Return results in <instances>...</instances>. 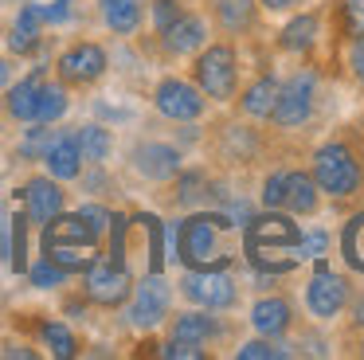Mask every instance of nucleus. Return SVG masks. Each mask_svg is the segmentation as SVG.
<instances>
[{
  "label": "nucleus",
  "instance_id": "nucleus-2",
  "mask_svg": "<svg viewBox=\"0 0 364 360\" xmlns=\"http://www.w3.org/2000/svg\"><path fill=\"white\" fill-rule=\"evenodd\" d=\"M95 247H98V231L82 216H63L59 211V216H51L43 223V250L67 274L95 263Z\"/></svg>",
  "mask_w": 364,
  "mask_h": 360
},
{
  "label": "nucleus",
  "instance_id": "nucleus-28",
  "mask_svg": "<svg viewBox=\"0 0 364 360\" xmlns=\"http://www.w3.org/2000/svg\"><path fill=\"white\" fill-rule=\"evenodd\" d=\"M40 337H43V344H48L51 352H55L59 360H67V356H75V337H71V329L67 325H59V321H48V325L40 329Z\"/></svg>",
  "mask_w": 364,
  "mask_h": 360
},
{
  "label": "nucleus",
  "instance_id": "nucleus-25",
  "mask_svg": "<svg viewBox=\"0 0 364 360\" xmlns=\"http://www.w3.org/2000/svg\"><path fill=\"white\" fill-rule=\"evenodd\" d=\"M63 110H67V90H63V86H48V83H43L40 86V98H36L32 122L48 125V122H55V117H63Z\"/></svg>",
  "mask_w": 364,
  "mask_h": 360
},
{
  "label": "nucleus",
  "instance_id": "nucleus-30",
  "mask_svg": "<svg viewBox=\"0 0 364 360\" xmlns=\"http://www.w3.org/2000/svg\"><path fill=\"white\" fill-rule=\"evenodd\" d=\"M63 278H67V270H63L59 263H51V258H43V263H36V266H32V282H36L40 290H51V286H59Z\"/></svg>",
  "mask_w": 364,
  "mask_h": 360
},
{
  "label": "nucleus",
  "instance_id": "nucleus-12",
  "mask_svg": "<svg viewBox=\"0 0 364 360\" xmlns=\"http://www.w3.org/2000/svg\"><path fill=\"white\" fill-rule=\"evenodd\" d=\"M102 70H106V51L98 43H79L71 51H63V59H59V75L67 83H95Z\"/></svg>",
  "mask_w": 364,
  "mask_h": 360
},
{
  "label": "nucleus",
  "instance_id": "nucleus-44",
  "mask_svg": "<svg viewBox=\"0 0 364 360\" xmlns=\"http://www.w3.org/2000/svg\"><path fill=\"white\" fill-rule=\"evenodd\" d=\"M356 325H364V302L356 305Z\"/></svg>",
  "mask_w": 364,
  "mask_h": 360
},
{
  "label": "nucleus",
  "instance_id": "nucleus-38",
  "mask_svg": "<svg viewBox=\"0 0 364 360\" xmlns=\"http://www.w3.org/2000/svg\"><path fill=\"white\" fill-rule=\"evenodd\" d=\"M79 216H82V219H87V223H90V227H95V231H98V235H102V231H106V223H110V211H106V208H95V203H90V208H82V211H79Z\"/></svg>",
  "mask_w": 364,
  "mask_h": 360
},
{
  "label": "nucleus",
  "instance_id": "nucleus-10",
  "mask_svg": "<svg viewBox=\"0 0 364 360\" xmlns=\"http://www.w3.org/2000/svg\"><path fill=\"white\" fill-rule=\"evenodd\" d=\"M348 297V286L345 278H337V274L329 270V266H317V274L309 278V290H306V302L309 309L317 313V317H333V313H341V305H345Z\"/></svg>",
  "mask_w": 364,
  "mask_h": 360
},
{
  "label": "nucleus",
  "instance_id": "nucleus-35",
  "mask_svg": "<svg viewBox=\"0 0 364 360\" xmlns=\"http://www.w3.org/2000/svg\"><path fill=\"white\" fill-rule=\"evenodd\" d=\"M176 16H181V8H176V0H157V4H153V20H157V28L165 31L168 23L176 20Z\"/></svg>",
  "mask_w": 364,
  "mask_h": 360
},
{
  "label": "nucleus",
  "instance_id": "nucleus-6",
  "mask_svg": "<svg viewBox=\"0 0 364 360\" xmlns=\"http://www.w3.org/2000/svg\"><path fill=\"white\" fill-rule=\"evenodd\" d=\"M181 290H184V297H188V302L208 305V309H228V305L235 302V282H231L220 266H215V270H192V274H184Z\"/></svg>",
  "mask_w": 364,
  "mask_h": 360
},
{
  "label": "nucleus",
  "instance_id": "nucleus-16",
  "mask_svg": "<svg viewBox=\"0 0 364 360\" xmlns=\"http://www.w3.org/2000/svg\"><path fill=\"white\" fill-rule=\"evenodd\" d=\"M161 36H165V47H168V51L188 55V51H196V47L204 43V23H200L196 16H176V20L168 23Z\"/></svg>",
  "mask_w": 364,
  "mask_h": 360
},
{
  "label": "nucleus",
  "instance_id": "nucleus-26",
  "mask_svg": "<svg viewBox=\"0 0 364 360\" xmlns=\"http://www.w3.org/2000/svg\"><path fill=\"white\" fill-rule=\"evenodd\" d=\"M215 12H220V20H223L228 31H247L255 23V4L251 0H220Z\"/></svg>",
  "mask_w": 364,
  "mask_h": 360
},
{
  "label": "nucleus",
  "instance_id": "nucleus-32",
  "mask_svg": "<svg viewBox=\"0 0 364 360\" xmlns=\"http://www.w3.org/2000/svg\"><path fill=\"white\" fill-rule=\"evenodd\" d=\"M161 356H168V360H200V356H204V349H200L196 341H176V337H173V341L161 349Z\"/></svg>",
  "mask_w": 364,
  "mask_h": 360
},
{
  "label": "nucleus",
  "instance_id": "nucleus-36",
  "mask_svg": "<svg viewBox=\"0 0 364 360\" xmlns=\"http://www.w3.org/2000/svg\"><path fill=\"white\" fill-rule=\"evenodd\" d=\"M40 8V20H48V23H63L67 16H71V4L67 0H55V4H36Z\"/></svg>",
  "mask_w": 364,
  "mask_h": 360
},
{
  "label": "nucleus",
  "instance_id": "nucleus-5",
  "mask_svg": "<svg viewBox=\"0 0 364 360\" xmlns=\"http://www.w3.org/2000/svg\"><path fill=\"white\" fill-rule=\"evenodd\" d=\"M196 78H200V90L215 102H228L235 94V51L228 43H215L208 47L204 55L196 59Z\"/></svg>",
  "mask_w": 364,
  "mask_h": 360
},
{
  "label": "nucleus",
  "instance_id": "nucleus-15",
  "mask_svg": "<svg viewBox=\"0 0 364 360\" xmlns=\"http://www.w3.org/2000/svg\"><path fill=\"white\" fill-rule=\"evenodd\" d=\"M24 200H28V216H32L36 223H48L51 216H59V211H63V192H59L51 180H43V176L28 180Z\"/></svg>",
  "mask_w": 364,
  "mask_h": 360
},
{
  "label": "nucleus",
  "instance_id": "nucleus-31",
  "mask_svg": "<svg viewBox=\"0 0 364 360\" xmlns=\"http://www.w3.org/2000/svg\"><path fill=\"white\" fill-rule=\"evenodd\" d=\"M282 360L286 356V349H278V344H270V341H251V344H243L239 349V360Z\"/></svg>",
  "mask_w": 364,
  "mask_h": 360
},
{
  "label": "nucleus",
  "instance_id": "nucleus-34",
  "mask_svg": "<svg viewBox=\"0 0 364 360\" xmlns=\"http://www.w3.org/2000/svg\"><path fill=\"white\" fill-rule=\"evenodd\" d=\"M282 196H286V172H274V176L262 184V203H267V208H282Z\"/></svg>",
  "mask_w": 364,
  "mask_h": 360
},
{
  "label": "nucleus",
  "instance_id": "nucleus-33",
  "mask_svg": "<svg viewBox=\"0 0 364 360\" xmlns=\"http://www.w3.org/2000/svg\"><path fill=\"white\" fill-rule=\"evenodd\" d=\"M345 31L353 39L364 36V0H345Z\"/></svg>",
  "mask_w": 364,
  "mask_h": 360
},
{
  "label": "nucleus",
  "instance_id": "nucleus-37",
  "mask_svg": "<svg viewBox=\"0 0 364 360\" xmlns=\"http://www.w3.org/2000/svg\"><path fill=\"white\" fill-rule=\"evenodd\" d=\"M48 145H51V133H48V129H32V133H28V141H24V157L43 153Z\"/></svg>",
  "mask_w": 364,
  "mask_h": 360
},
{
  "label": "nucleus",
  "instance_id": "nucleus-27",
  "mask_svg": "<svg viewBox=\"0 0 364 360\" xmlns=\"http://www.w3.org/2000/svg\"><path fill=\"white\" fill-rule=\"evenodd\" d=\"M75 137H79L82 161H106V153H110V133H106L102 125H87V129H79Z\"/></svg>",
  "mask_w": 364,
  "mask_h": 360
},
{
  "label": "nucleus",
  "instance_id": "nucleus-20",
  "mask_svg": "<svg viewBox=\"0 0 364 360\" xmlns=\"http://www.w3.org/2000/svg\"><path fill=\"white\" fill-rule=\"evenodd\" d=\"M40 8L36 4H28L24 12L16 16V28H12V51L16 55H28V51H36V43H40Z\"/></svg>",
  "mask_w": 364,
  "mask_h": 360
},
{
  "label": "nucleus",
  "instance_id": "nucleus-8",
  "mask_svg": "<svg viewBox=\"0 0 364 360\" xmlns=\"http://www.w3.org/2000/svg\"><path fill=\"white\" fill-rule=\"evenodd\" d=\"M314 110V75H294L286 86H278V102H274V122L278 125H301Z\"/></svg>",
  "mask_w": 364,
  "mask_h": 360
},
{
  "label": "nucleus",
  "instance_id": "nucleus-42",
  "mask_svg": "<svg viewBox=\"0 0 364 360\" xmlns=\"http://www.w3.org/2000/svg\"><path fill=\"white\" fill-rule=\"evenodd\" d=\"M262 4H267L270 12H278V8H290V4H298V0H262Z\"/></svg>",
  "mask_w": 364,
  "mask_h": 360
},
{
  "label": "nucleus",
  "instance_id": "nucleus-21",
  "mask_svg": "<svg viewBox=\"0 0 364 360\" xmlns=\"http://www.w3.org/2000/svg\"><path fill=\"white\" fill-rule=\"evenodd\" d=\"M102 16L114 31L126 36V31H134L141 23V4L137 0H102Z\"/></svg>",
  "mask_w": 364,
  "mask_h": 360
},
{
  "label": "nucleus",
  "instance_id": "nucleus-17",
  "mask_svg": "<svg viewBox=\"0 0 364 360\" xmlns=\"http://www.w3.org/2000/svg\"><path fill=\"white\" fill-rule=\"evenodd\" d=\"M251 321H255V329H259L262 337H278V333H286V325H290V305H286L282 297H262V302H255Z\"/></svg>",
  "mask_w": 364,
  "mask_h": 360
},
{
  "label": "nucleus",
  "instance_id": "nucleus-11",
  "mask_svg": "<svg viewBox=\"0 0 364 360\" xmlns=\"http://www.w3.org/2000/svg\"><path fill=\"white\" fill-rule=\"evenodd\" d=\"M168 309V286L161 274H149V278L137 286V297L134 305H129V321H134L137 329H153L161 317H165Z\"/></svg>",
  "mask_w": 364,
  "mask_h": 360
},
{
  "label": "nucleus",
  "instance_id": "nucleus-45",
  "mask_svg": "<svg viewBox=\"0 0 364 360\" xmlns=\"http://www.w3.org/2000/svg\"><path fill=\"white\" fill-rule=\"evenodd\" d=\"M0 255H4V231H0Z\"/></svg>",
  "mask_w": 364,
  "mask_h": 360
},
{
  "label": "nucleus",
  "instance_id": "nucleus-24",
  "mask_svg": "<svg viewBox=\"0 0 364 360\" xmlns=\"http://www.w3.org/2000/svg\"><path fill=\"white\" fill-rule=\"evenodd\" d=\"M314 39H317V16H298V20L286 23L278 43H282L286 51H306V47H314Z\"/></svg>",
  "mask_w": 364,
  "mask_h": 360
},
{
  "label": "nucleus",
  "instance_id": "nucleus-22",
  "mask_svg": "<svg viewBox=\"0 0 364 360\" xmlns=\"http://www.w3.org/2000/svg\"><path fill=\"white\" fill-rule=\"evenodd\" d=\"M274 102H278V83L274 78H259V83L251 86V90L243 94V110L251 117H270V110H274Z\"/></svg>",
  "mask_w": 364,
  "mask_h": 360
},
{
  "label": "nucleus",
  "instance_id": "nucleus-41",
  "mask_svg": "<svg viewBox=\"0 0 364 360\" xmlns=\"http://www.w3.org/2000/svg\"><path fill=\"white\" fill-rule=\"evenodd\" d=\"M196 188H200V176H196V172H192V176H184V180H181V200H184V203H192V200L200 196Z\"/></svg>",
  "mask_w": 364,
  "mask_h": 360
},
{
  "label": "nucleus",
  "instance_id": "nucleus-18",
  "mask_svg": "<svg viewBox=\"0 0 364 360\" xmlns=\"http://www.w3.org/2000/svg\"><path fill=\"white\" fill-rule=\"evenodd\" d=\"M282 203L290 211H298V216H309V211L317 208V184L314 176H306V172H286V196Z\"/></svg>",
  "mask_w": 364,
  "mask_h": 360
},
{
  "label": "nucleus",
  "instance_id": "nucleus-43",
  "mask_svg": "<svg viewBox=\"0 0 364 360\" xmlns=\"http://www.w3.org/2000/svg\"><path fill=\"white\" fill-rule=\"evenodd\" d=\"M4 78H9V63L0 59V86H4Z\"/></svg>",
  "mask_w": 364,
  "mask_h": 360
},
{
  "label": "nucleus",
  "instance_id": "nucleus-3",
  "mask_svg": "<svg viewBox=\"0 0 364 360\" xmlns=\"http://www.w3.org/2000/svg\"><path fill=\"white\" fill-rule=\"evenodd\" d=\"M228 216H192L181 223L176 243H181V258L192 270H215L228 263V255L220 250V231H228Z\"/></svg>",
  "mask_w": 364,
  "mask_h": 360
},
{
  "label": "nucleus",
  "instance_id": "nucleus-23",
  "mask_svg": "<svg viewBox=\"0 0 364 360\" xmlns=\"http://www.w3.org/2000/svg\"><path fill=\"white\" fill-rule=\"evenodd\" d=\"M215 333H220V325H215L208 313H184V317L176 321V329H173L176 341H196V344L212 341Z\"/></svg>",
  "mask_w": 364,
  "mask_h": 360
},
{
  "label": "nucleus",
  "instance_id": "nucleus-9",
  "mask_svg": "<svg viewBox=\"0 0 364 360\" xmlns=\"http://www.w3.org/2000/svg\"><path fill=\"white\" fill-rule=\"evenodd\" d=\"M157 110L173 122H192V117L204 114V98H200L196 86L181 83V78H165L157 86Z\"/></svg>",
  "mask_w": 364,
  "mask_h": 360
},
{
  "label": "nucleus",
  "instance_id": "nucleus-14",
  "mask_svg": "<svg viewBox=\"0 0 364 360\" xmlns=\"http://www.w3.org/2000/svg\"><path fill=\"white\" fill-rule=\"evenodd\" d=\"M134 164H137V172L149 176V180H168V176L181 172V153L168 149V145H141L134 153Z\"/></svg>",
  "mask_w": 364,
  "mask_h": 360
},
{
  "label": "nucleus",
  "instance_id": "nucleus-4",
  "mask_svg": "<svg viewBox=\"0 0 364 360\" xmlns=\"http://www.w3.org/2000/svg\"><path fill=\"white\" fill-rule=\"evenodd\" d=\"M314 184L329 196H348L360 188V164L348 153V145L333 141V145H321L314 157Z\"/></svg>",
  "mask_w": 364,
  "mask_h": 360
},
{
  "label": "nucleus",
  "instance_id": "nucleus-7",
  "mask_svg": "<svg viewBox=\"0 0 364 360\" xmlns=\"http://www.w3.org/2000/svg\"><path fill=\"white\" fill-rule=\"evenodd\" d=\"M129 294V274L122 263L106 258V263H90L87 266V297L98 305H118Z\"/></svg>",
  "mask_w": 364,
  "mask_h": 360
},
{
  "label": "nucleus",
  "instance_id": "nucleus-40",
  "mask_svg": "<svg viewBox=\"0 0 364 360\" xmlns=\"http://www.w3.org/2000/svg\"><path fill=\"white\" fill-rule=\"evenodd\" d=\"M348 63H353V75L364 83V36L356 39V47H353V55H348Z\"/></svg>",
  "mask_w": 364,
  "mask_h": 360
},
{
  "label": "nucleus",
  "instance_id": "nucleus-1",
  "mask_svg": "<svg viewBox=\"0 0 364 360\" xmlns=\"http://www.w3.org/2000/svg\"><path fill=\"white\" fill-rule=\"evenodd\" d=\"M247 258L262 274H286L301 263V231L278 211L247 223Z\"/></svg>",
  "mask_w": 364,
  "mask_h": 360
},
{
  "label": "nucleus",
  "instance_id": "nucleus-29",
  "mask_svg": "<svg viewBox=\"0 0 364 360\" xmlns=\"http://www.w3.org/2000/svg\"><path fill=\"white\" fill-rule=\"evenodd\" d=\"M12 266L28 270V219L24 216L12 219Z\"/></svg>",
  "mask_w": 364,
  "mask_h": 360
},
{
  "label": "nucleus",
  "instance_id": "nucleus-13",
  "mask_svg": "<svg viewBox=\"0 0 364 360\" xmlns=\"http://www.w3.org/2000/svg\"><path fill=\"white\" fill-rule=\"evenodd\" d=\"M79 137H71V133H63V137H55L48 149H43V164H48V172L55 180H75L79 176Z\"/></svg>",
  "mask_w": 364,
  "mask_h": 360
},
{
  "label": "nucleus",
  "instance_id": "nucleus-19",
  "mask_svg": "<svg viewBox=\"0 0 364 360\" xmlns=\"http://www.w3.org/2000/svg\"><path fill=\"white\" fill-rule=\"evenodd\" d=\"M40 86H43L40 70H36V75H28V78H20V83L12 86V94H9V114L20 117V122H32L36 98H40Z\"/></svg>",
  "mask_w": 364,
  "mask_h": 360
},
{
  "label": "nucleus",
  "instance_id": "nucleus-39",
  "mask_svg": "<svg viewBox=\"0 0 364 360\" xmlns=\"http://www.w3.org/2000/svg\"><path fill=\"white\" fill-rule=\"evenodd\" d=\"M321 250H325V235L321 231L309 235V239H301V258H321Z\"/></svg>",
  "mask_w": 364,
  "mask_h": 360
}]
</instances>
